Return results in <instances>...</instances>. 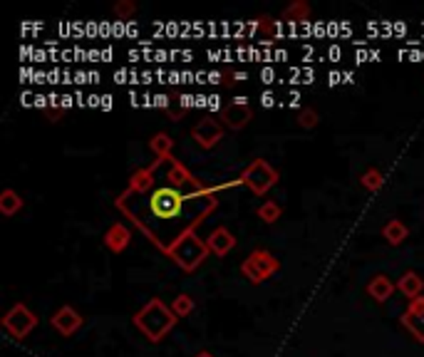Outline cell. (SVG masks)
Segmentation results:
<instances>
[{"label":"cell","instance_id":"cell-1","mask_svg":"<svg viewBox=\"0 0 424 357\" xmlns=\"http://www.w3.org/2000/svg\"><path fill=\"white\" fill-rule=\"evenodd\" d=\"M179 317L172 312V308L162 300V298H152L149 303L139 308L131 317L134 327L147 337L149 342H162L169 335L174 325H177Z\"/></svg>","mask_w":424,"mask_h":357},{"label":"cell","instance_id":"cell-2","mask_svg":"<svg viewBox=\"0 0 424 357\" xmlns=\"http://www.w3.org/2000/svg\"><path fill=\"white\" fill-rule=\"evenodd\" d=\"M208 246H206V238H199L196 231H189L179 238L174 246H169L167 256L177 263L182 271L192 273L196 271L199 266H204V261L208 258Z\"/></svg>","mask_w":424,"mask_h":357},{"label":"cell","instance_id":"cell-3","mask_svg":"<svg viewBox=\"0 0 424 357\" xmlns=\"http://www.w3.org/2000/svg\"><path fill=\"white\" fill-rule=\"evenodd\" d=\"M241 187H248L256 197H266L278 182H281V174L268 164L266 159H253L246 169L241 171Z\"/></svg>","mask_w":424,"mask_h":357},{"label":"cell","instance_id":"cell-4","mask_svg":"<svg viewBox=\"0 0 424 357\" xmlns=\"http://www.w3.org/2000/svg\"><path fill=\"white\" fill-rule=\"evenodd\" d=\"M278 271H281V261H278L271 251H266V248H256V251H251L241 263L243 278H248L253 286L268 281V278H271L273 273H278Z\"/></svg>","mask_w":424,"mask_h":357},{"label":"cell","instance_id":"cell-5","mask_svg":"<svg viewBox=\"0 0 424 357\" xmlns=\"http://www.w3.org/2000/svg\"><path fill=\"white\" fill-rule=\"evenodd\" d=\"M37 325V315L25 305V303H16L11 310L3 315V327L11 332L16 340H25Z\"/></svg>","mask_w":424,"mask_h":357},{"label":"cell","instance_id":"cell-6","mask_svg":"<svg viewBox=\"0 0 424 357\" xmlns=\"http://www.w3.org/2000/svg\"><path fill=\"white\" fill-rule=\"evenodd\" d=\"M223 134H226V127L221 124V119H213V117H204V119H199L192 129V139L196 141V146L204 151H208L216 144H221Z\"/></svg>","mask_w":424,"mask_h":357},{"label":"cell","instance_id":"cell-7","mask_svg":"<svg viewBox=\"0 0 424 357\" xmlns=\"http://www.w3.org/2000/svg\"><path fill=\"white\" fill-rule=\"evenodd\" d=\"M251 119H253V110L246 97H238V100H233L231 105H226L221 110V124L226 127V129L241 131L251 124Z\"/></svg>","mask_w":424,"mask_h":357},{"label":"cell","instance_id":"cell-8","mask_svg":"<svg viewBox=\"0 0 424 357\" xmlns=\"http://www.w3.org/2000/svg\"><path fill=\"white\" fill-rule=\"evenodd\" d=\"M399 320H402L404 330H407L414 340L424 345V295L409 300V305L404 308V312H402Z\"/></svg>","mask_w":424,"mask_h":357},{"label":"cell","instance_id":"cell-9","mask_svg":"<svg viewBox=\"0 0 424 357\" xmlns=\"http://www.w3.org/2000/svg\"><path fill=\"white\" fill-rule=\"evenodd\" d=\"M82 322H85V320H82V315L72 305H62L60 310H55V312H52V317H50V325L55 327L62 337L75 335V332L82 327Z\"/></svg>","mask_w":424,"mask_h":357},{"label":"cell","instance_id":"cell-10","mask_svg":"<svg viewBox=\"0 0 424 357\" xmlns=\"http://www.w3.org/2000/svg\"><path fill=\"white\" fill-rule=\"evenodd\" d=\"M206 246H208V251H211L213 256L223 258V256H228L233 248H236V236H233L226 226H218L206 236Z\"/></svg>","mask_w":424,"mask_h":357},{"label":"cell","instance_id":"cell-11","mask_svg":"<svg viewBox=\"0 0 424 357\" xmlns=\"http://www.w3.org/2000/svg\"><path fill=\"white\" fill-rule=\"evenodd\" d=\"M102 241H105V246L110 248L112 253H122V251H126V248H129L131 231L122 221H117V223H112V226L107 228L105 236H102Z\"/></svg>","mask_w":424,"mask_h":357},{"label":"cell","instance_id":"cell-12","mask_svg":"<svg viewBox=\"0 0 424 357\" xmlns=\"http://www.w3.org/2000/svg\"><path fill=\"white\" fill-rule=\"evenodd\" d=\"M397 291V286L392 283V278L384 276V273H377V276L370 278L367 283V295L372 298L375 303H387L392 298V293Z\"/></svg>","mask_w":424,"mask_h":357},{"label":"cell","instance_id":"cell-13","mask_svg":"<svg viewBox=\"0 0 424 357\" xmlns=\"http://www.w3.org/2000/svg\"><path fill=\"white\" fill-rule=\"evenodd\" d=\"M397 291L402 293L407 300H414V298L424 295V278L419 276L417 271H404L397 281Z\"/></svg>","mask_w":424,"mask_h":357},{"label":"cell","instance_id":"cell-14","mask_svg":"<svg viewBox=\"0 0 424 357\" xmlns=\"http://www.w3.org/2000/svg\"><path fill=\"white\" fill-rule=\"evenodd\" d=\"M407 236H409L407 223L399 221V218H389V221L382 226V238L389 243V246H402V243L407 241Z\"/></svg>","mask_w":424,"mask_h":357},{"label":"cell","instance_id":"cell-15","mask_svg":"<svg viewBox=\"0 0 424 357\" xmlns=\"http://www.w3.org/2000/svg\"><path fill=\"white\" fill-rule=\"evenodd\" d=\"M23 206H25V201H23V197L16 192V189H3L0 192V213L3 216H16V213L23 211Z\"/></svg>","mask_w":424,"mask_h":357},{"label":"cell","instance_id":"cell-16","mask_svg":"<svg viewBox=\"0 0 424 357\" xmlns=\"http://www.w3.org/2000/svg\"><path fill=\"white\" fill-rule=\"evenodd\" d=\"M281 21H285V23H305V21H310V3H308V0H293L290 6L283 8Z\"/></svg>","mask_w":424,"mask_h":357},{"label":"cell","instance_id":"cell-17","mask_svg":"<svg viewBox=\"0 0 424 357\" xmlns=\"http://www.w3.org/2000/svg\"><path fill=\"white\" fill-rule=\"evenodd\" d=\"M149 149L157 154L159 161H167V159H172L174 139L167 134V131H159V134H154L152 139H149Z\"/></svg>","mask_w":424,"mask_h":357},{"label":"cell","instance_id":"cell-18","mask_svg":"<svg viewBox=\"0 0 424 357\" xmlns=\"http://www.w3.org/2000/svg\"><path fill=\"white\" fill-rule=\"evenodd\" d=\"M360 187L367 189L370 194H377L379 189L384 187V174L377 169V166H370L360 174Z\"/></svg>","mask_w":424,"mask_h":357},{"label":"cell","instance_id":"cell-19","mask_svg":"<svg viewBox=\"0 0 424 357\" xmlns=\"http://www.w3.org/2000/svg\"><path fill=\"white\" fill-rule=\"evenodd\" d=\"M169 308H172V312L177 317H187V315H192V312H194L196 303H194V298L189 295V293H179V295L169 303Z\"/></svg>","mask_w":424,"mask_h":357},{"label":"cell","instance_id":"cell-20","mask_svg":"<svg viewBox=\"0 0 424 357\" xmlns=\"http://www.w3.org/2000/svg\"><path fill=\"white\" fill-rule=\"evenodd\" d=\"M256 216L261 218L263 223H276L278 218L283 216V209L278 206L276 201H271V199H266V201H263L261 206L256 209Z\"/></svg>","mask_w":424,"mask_h":357},{"label":"cell","instance_id":"cell-21","mask_svg":"<svg viewBox=\"0 0 424 357\" xmlns=\"http://www.w3.org/2000/svg\"><path fill=\"white\" fill-rule=\"evenodd\" d=\"M298 127L300 129H315V127L320 124V115L313 110V107H303V110L298 112Z\"/></svg>","mask_w":424,"mask_h":357},{"label":"cell","instance_id":"cell-22","mask_svg":"<svg viewBox=\"0 0 424 357\" xmlns=\"http://www.w3.org/2000/svg\"><path fill=\"white\" fill-rule=\"evenodd\" d=\"M114 16H119V21H126V18H131L136 13V6L131 3V0H119V3H114Z\"/></svg>","mask_w":424,"mask_h":357},{"label":"cell","instance_id":"cell-23","mask_svg":"<svg viewBox=\"0 0 424 357\" xmlns=\"http://www.w3.org/2000/svg\"><path fill=\"white\" fill-rule=\"evenodd\" d=\"M258 30H261L263 35H273V33H276V21H273L271 16H261L258 18Z\"/></svg>","mask_w":424,"mask_h":357},{"label":"cell","instance_id":"cell-24","mask_svg":"<svg viewBox=\"0 0 424 357\" xmlns=\"http://www.w3.org/2000/svg\"><path fill=\"white\" fill-rule=\"evenodd\" d=\"M184 115H187V110H167V117H169L172 122L184 119Z\"/></svg>","mask_w":424,"mask_h":357},{"label":"cell","instance_id":"cell-25","mask_svg":"<svg viewBox=\"0 0 424 357\" xmlns=\"http://www.w3.org/2000/svg\"><path fill=\"white\" fill-rule=\"evenodd\" d=\"M194 357H216V355H211V352H208V350H201V352H196V355H194Z\"/></svg>","mask_w":424,"mask_h":357}]
</instances>
